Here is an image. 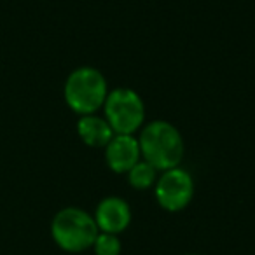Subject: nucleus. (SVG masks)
<instances>
[{
    "instance_id": "f257e3e1",
    "label": "nucleus",
    "mask_w": 255,
    "mask_h": 255,
    "mask_svg": "<svg viewBox=\"0 0 255 255\" xmlns=\"http://www.w3.org/2000/svg\"><path fill=\"white\" fill-rule=\"evenodd\" d=\"M142 159L150 163L157 171L178 168L185 156V143L182 133L168 121H152L142 128L138 136Z\"/></svg>"
},
{
    "instance_id": "9d476101",
    "label": "nucleus",
    "mask_w": 255,
    "mask_h": 255,
    "mask_svg": "<svg viewBox=\"0 0 255 255\" xmlns=\"http://www.w3.org/2000/svg\"><path fill=\"white\" fill-rule=\"evenodd\" d=\"M91 248L96 255H121L123 252L119 236L110 233H98Z\"/></svg>"
},
{
    "instance_id": "1a4fd4ad",
    "label": "nucleus",
    "mask_w": 255,
    "mask_h": 255,
    "mask_svg": "<svg viewBox=\"0 0 255 255\" xmlns=\"http://www.w3.org/2000/svg\"><path fill=\"white\" fill-rule=\"evenodd\" d=\"M126 175H128V182H129L131 187H135L136 191H145V189H150L156 185L159 171L150 163H147L145 159H140Z\"/></svg>"
},
{
    "instance_id": "7ed1b4c3",
    "label": "nucleus",
    "mask_w": 255,
    "mask_h": 255,
    "mask_svg": "<svg viewBox=\"0 0 255 255\" xmlns=\"http://www.w3.org/2000/svg\"><path fill=\"white\" fill-rule=\"evenodd\" d=\"M109 95L107 79L95 67H79L67 77L63 96L67 105L79 116L96 114Z\"/></svg>"
},
{
    "instance_id": "6e6552de",
    "label": "nucleus",
    "mask_w": 255,
    "mask_h": 255,
    "mask_svg": "<svg viewBox=\"0 0 255 255\" xmlns=\"http://www.w3.org/2000/svg\"><path fill=\"white\" fill-rule=\"evenodd\" d=\"M77 135L88 147L105 149V145L116 133L105 117L98 114H89V116H81V119L77 121Z\"/></svg>"
},
{
    "instance_id": "423d86ee",
    "label": "nucleus",
    "mask_w": 255,
    "mask_h": 255,
    "mask_svg": "<svg viewBox=\"0 0 255 255\" xmlns=\"http://www.w3.org/2000/svg\"><path fill=\"white\" fill-rule=\"evenodd\" d=\"M93 217H95L100 233H110L119 236L131 224V208L123 198L109 196L98 203Z\"/></svg>"
},
{
    "instance_id": "39448f33",
    "label": "nucleus",
    "mask_w": 255,
    "mask_h": 255,
    "mask_svg": "<svg viewBox=\"0 0 255 255\" xmlns=\"http://www.w3.org/2000/svg\"><path fill=\"white\" fill-rule=\"evenodd\" d=\"M156 201L166 212H182L191 205L194 198V180L191 173L184 168H171L161 171L154 185Z\"/></svg>"
},
{
    "instance_id": "f03ea898",
    "label": "nucleus",
    "mask_w": 255,
    "mask_h": 255,
    "mask_svg": "<svg viewBox=\"0 0 255 255\" xmlns=\"http://www.w3.org/2000/svg\"><path fill=\"white\" fill-rule=\"evenodd\" d=\"M95 217L77 206H67L54 215L51 236L54 243L68 254H81L93 247L98 236Z\"/></svg>"
},
{
    "instance_id": "0eeeda50",
    "label": "nucleus",
    "mask_w": 255,
    "mask_h": 255,
    "mask_svg": "<svg viewBox=\"0 0 255 255\" xmlns=\"http://www.w3.org/2000/svg\"><path fill=\"white\" fill-rule=\"evenodd\" d=\"M140 159V143L133 135H114L105 145V163L114 173H128Z\"/></svg>"
},
{
    "instance_id": "20e7f679",
    "label": "nucleus",
    "mask_w": 255,
    "mask_h": 255,
    "mask_svg": "<svg viewBox=\"0 0 255 255\" xmlns=\"http://www.w3.org/2000/svg\"><path fill=\"white\" fill-rule=\"evenodd\" d=\"M103 117L116 135H133L145 123V103L135 89H112L103 103Z\"/></svg>"
},
{
    "instance_id": "9b49d317",
    "label": "nucleus",
    "mask_w": 255,
    "mask_h": 255,
    "mask_svg": "<svg viewBox=\"0 0 255 255\" xmlns=\"http://www.w3.org/2000/svg\"><path fill=\"white\" fill-rule=\"evenodd\" d=\"M185 255H199V254H185Z\"/></svg>"
}]
</instances>
